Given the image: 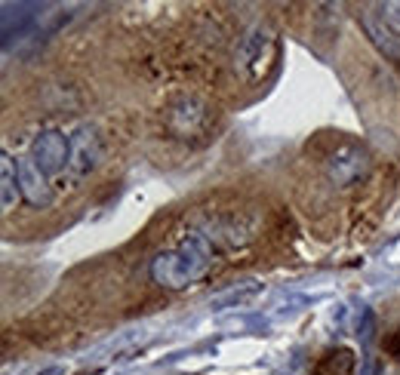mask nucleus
<instances>
[{
  "label": "nucleus",
  "instance_id": "nucleus-1",
  "mask_svg": "<svg viewBox=\"0 0 400 375\" xmlns=\"http://www.w3.org/2000/svg\"><path fill=\"white\" fill-rule=\"evenodd\" d=\"M210 261H212V249L210 243L194 234L191 240H185L179 249L173 252H161L154 261H151V277L154 283H161L166 289H185L210 271Z\"/></svg>",
  "mask_w": 400,
  "mask_h": 375
},
{
  "label": "nucleus",
  "instance_id": "nucleus-2",
  "mask_svg": "<svg viewBox=\"0 0 400 375\" xmlns=\"http://www.w3.org/2000/svg\"><path fill=\"white\" fill-rule=\"evenodd\" d=\"M281 62V37L271 25L259 22L240 37L237 55H234V71L244 77L249 87H259L274 74Z\"/></svg>",
  "mask_w": 400,
  "mask_h": 375
},
{
  "label": "nucleus",
  "instance_id": "nucleus-3",
  "mask_svg": "<svg viewBox=\"0 0 400 375\" xmlns=\"http://www.w3.org/2000/svg\"><path fill=\"white\" fill-rule=\"evenodd\" d=\"M320 163H323L327 179L333 185H339V188H351V185L364 182L369 175V166H373L367 148L357 145V142H351V138H339V142L333 145L327 154H323Z\"/></svg>",
  "mask_w": 400,
  "mask_h": 375
},
{
  "label": "nucleus",
  "instance_id": "nucleus-4",
  "mask_svg": "<svg viewBox=\"0 0 400 375\" xmlns=\"http://www.w3.org/2000/svg\"><path fill=\"white\" fill-rule=\"evenodd\" d=\"M210 120H212V111L207 102H200V99H179L175 105L166 111V129L175 136V138H200L203 133L210 129Z\"/></svg>",
  "mask_w": 400,
  "mask_h": 375
},
{
  "label": "nucleus",
  "instance_id": "nucleus-5",
  "mask_svg": "<svg viewBox=\"0 0 400 375\" xmlns=\"http://www.w3.org/2000/svg\"><path fill=\"white\" fill-rule=\"evenodd\" d=\"M31 161L40 166L46 175L65 173L68 170V161H71V136H65L62 129H46V133L34 138Z\"/></svg>",
  "mask_w": 400,
  "mask_h": 375
},
{
  "label": "nucleus",
  "instance_id": "nucleus-6",
  "mask_svg": "<svg viewBox=\"0 0 400 375\" xmlns=\"http://www.w3.org/2000/svg\"><path fill=\"white\" fill-rule=\"evenodd\" d=\"M102 161V138L92 126H80L71 136V161H68V179L80 182L90 175Z\"/></svg>",
  "mask_w": 400,
  "mask_h": 375
},
{
  "label": "nucleus",
  "instance_id": "nucleus-7",
  "mask_svg": "<svg viewBox=\"0 0 400 375\" xmlns=\"http://www.w3.org/2000/svg\"><path fill=\"white\" fill-rule=\"evenodd\" d=\"M360 25H364L367 37L373 40V46L385 55L388 62L400 65V31L388 22V18L379 13V9H364L360 13Z\"/></svg>",
  "mask_w": 400,
  "mask_h": 375
},
{
  "label": "nucleus",
  "instance_id": "nucleus-8",
  "mask_svg": "<svg viewBox=\"0 0 400 375\" xmlns=\"http://www.w3.org/2000/svg\"><path fill=\"white\" fill-rule=\"evenodd\" d=\"M16 173H18V191H22L28 203L37 206V210L53 203V188L46 182V173L31 161V154L16 163Z\"/></svg>",
  "mask_w": 400,
  "mask_h": 375
},
{
  "label": "nucleus",
  "instance_id": "nucleus-9",
  "mask_svg": "<svg viewBox=\"0 0 400 375\" xmlns=\"http://www.w3.org/2000/svg\"><path fill=\"white\" fill-rule=\"evenodd\" d=\"M0 175H4V197H0V203H4V212H9L18 197H22V191H18V173L9 154L0 157Z\"/></svg>",
  "mask_w": 400,
  "mask_h": 375
},
{
  "label": "nucleus",
  "instance_id": "nucleus-10",
  "mask_svg": "<svg viewBox=\"0 0 400 375\" xmlns=\"http://www.w3.org/2000/svg\"><path fill=\"white\" fill-rule=\"evenodd\" d=\"M318 375H355V354L339 348V351H330L327 357L320 360Z\"/></svg>",
  "mask_w": 400,
  "mask_h": 375
},
{
  "label": "nucleus",
  "instance_id": "nucleus-11",
  "mask_svg": "<svg viewBox=\"0 0 400 375\" xmlns=\"http://www.w3.org/2000/svg\"><path fill=\"white\" fill-rule=\"evenodd\" d=\"M259 293V286L256 283H247V286H234V289H228L225 295H219V298H212V308H231V305H244L247 298H253Z\"/></svg>",
  "mask_w": 400,
  "mask_h": 375
},
{
  "label": "nucleus",
  "instance_id": "nucleus-12",
  "mask_svg": "<svg viewBox=\"0 0 400 375\" xmlns=\"http://www.w3.org/2000/svg\"><path fill=\"white\" fill-rule=\"evenodd\" d=\"M379 13H382L388 22H391L400 31V0H394V4H382V6H379Z\"/></svg>",
  "mask_w": 400,
  "mask_h": 375
},
{
  "label": "nucleus",
  "instance_id": "nucleus-13",
  "mask_svg": "<svg viewBox=\"0 0 400 375\" xmlns=\"http://www.w3.org/2000/svg\"><path fill=\"white\" fill-rule=\"evenodd\" d=\"M385 348H388V354H391L394 360H400V330L391 335V339H388V344H385Z\"/></svg>",
  "mask_w": 400,
  "mask_h": 375
},
{
  "label": "nucleus",
  "instance_id": "nucleus-14",
  "mask_svg": "<svg viewBox=\"0 0 400 375\" xmlns=\"http://www.w3.org/2000/svg\"><path fill=\"white\" fill-rule=\"evenodd\" d=\"M37 375H65V369L62 366H46V369H40Z\"/></svg>",
  "mask_w": 400,
  "mask_h": 375
},
{
  "label": "nucleus",
  "instance_id": "nucleus-15",
  "mask_svg": "<svg viewBox=\"0 0 400 375\" xmlns=\"http://www.w3.org/2000/svg\"><path fill=\"white\" fill-rule=\"evenodd\" d=\"M314 375H318V372H314Z\"/></svg>",
  "mask_w": 400,
  "mask_h": 375
}]
</instances>
